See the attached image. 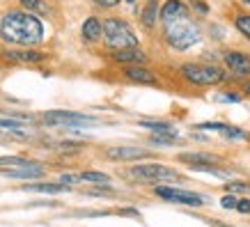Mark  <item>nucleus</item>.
I'll return each mask as SVG.
<instances>
[{"mask_svg":"<svg viewBox=\"0 0 250 227\" xmlns=\"http://www.w3.org/2000/svg\"><path fill=\"white\" fill-rule=\"evenodd\" d=\"M78 182H90V184H97V186H106L110 182L108 174H101V172H83V174H76Z\"/></svg>","mask_w":250,"mask_h":227,"instance_id":"nucleus-17","label":"nucleus"},{"mask_svg":"<svg viewBox=\"0 0 250 227\" xmlns=\"http://www.w3.org/2000/svg\"><path fill=\"white\" fill-rule=\"evenodd\" d=\"M23 124L19 120H0V129H9V131H19Z\"/></svg>","mask_w":250,"mask_h":227,"instance_id":"nucleus-22","label":"nucleus"},{"mask_svg":"<svg viewBox=\"0 0 250 227\" xmlns=\"http://www.w3.org/2000/svg\"><path fill=\"white\" fill-rule=\"evenodd\" d=\"M236 209H239V211H243V213H248L250 211V202H248V200H241V202H236Z\"/></svg>","mask_w":250,"mask_h":227,"instance_id":"nucleus-25","label":"nucleus"},{"mask_svg":"<svg viewBox=\"0 0 250 227\" xmlns=\"http://www.w3.org/2000/svg\"><path fill=\"white\" fill-rule=\"evenodd\" d=\"M124 74H126V78L133 81V83H145V85L156 83V76H154L149 69H145V67H126L124 69Z\"/></svg>","mask_w":250,"mask_h":227,"instance_id":"nucleus-11","label":"nucleus"},{"mask_svg":"<svg viewBox=\"0 0 250 227\" xmlns=\"http://www.w3.org/2000/svg\"><path fill=\"white\" fill-rule=\"evenodd\" d=\"M131 177L136 179H143V182H174L179 179V174L170 170V167H163V165H140V167H133L131 170Z\"/></svg>","mask_w":250,"mask_h":227,"instance_id":"nucleus-6","label":"nucleus"},{"mask_svg":"<svg viewBox=\"0 0 250 227\" xmlns=\"http://www.w3.org/2000/svg\"><path fill=\"white\" fill-rule=\"evenodd\" d=\"M115 60H120V62H145V53L143 51H138L136 46L133 48H122V51H117L115 53Z\"/></svg>","mask_w":250,"mask_h":227,"instance_id":"nucleus-13","label":"nucleus"},{"mask_svg":"<svg viewBox=\"0 0 250 227\" xmlns=\"http://www.w3.org/2000/svg\"><path fill=\"white\" fill-rule=\"evenodd\" d=\"M246 90H248V94H250V83H248V85H246Z\"/></svg>","mask_w":250,"mask_h":227,"instance_id":"nucleus-27","label":"nucleus"},{"mask_svg":"<svg viewBox=\"0 0 250 227\" xmlns=\"http://www.w3.org/2000/svg\"><path fill=\"white\" fill-rule=\"evenodd\" d=\"M236 28H239L241 35H246L250 39V16H239L236 19Z\"/></svg>","mask_w":250,"mask_h":227,"instance_id":"nucleus-21","label":"nucleus"},{"mask_svg":"<svg viewBox=\"0 0 250 227\" xmlns=\"http://www.w3.org/2000/svg\"><path fill=\"white\" fill-rule=\"evenodd\" d=\"M228 190H243V193H250V186L248 184H241V182H229Z\"/></svg>","mask_w":250,"mask_h":227,"instance_id":"nucleus-24","label":"nucleus"},{"mask_svg":"<svg viewBox=\"0 0 250 227\" xmlns=\"http://www.w3.org/2000/svg\"><path fill=\"white\" fill-rule=\"evenodd\" d=\"M83 37L87 39V41H97V39L101 37V23H99L97 19H87V21L83 23Z\"/></svg>","mask_w":250,"mask_h":227,"instance_id":"nucleus-14","label":"nucleus"},{"mask_svg":"<svg viewBox=\"0 0 250 227\" xmlns=\"http://www.w3.org/2000/svg\"><path fill=\"white\" fill-rule=\"evenodd\" d=\"M129 2H133V0H129Z\"/></svg>","mask_w":250,"mask_h":227,"instance_id":"nucleus-29","label":"nucleus"},{"mask_svg":"<svg viewBox=\"0 0 250 227\" xmlns=\"http://www.w3.org/2000/svg\"><path fill=\"white\" fill-rule=\"evenodd\" d=\"M44 122L48 126H69V129H78V126H92L97 124L94 117L81 113H64V110H55V113H46Z\"/></svg>","mask_w":250,"mask_h":227,"instance_id":"nucleus-5","label":"nucleus"},{"mask_svg":"<svg viewBox=\"0 0 250 227\" xmlns=\"http://www.w3.org/2000/svg\"><path fill=\"white\" fill-rule=\"evenodd\" d=\"M143 23L147 28H152L154 23H156V0H149L147 2V7L143 12Z\"/></svg>","mask_w":250,"mask_h":227,"instance_id":"nucleus-19","label":"nucleus"},{"mask_svg":"<svg viewBox=\"0 0 250 227\" xmlns=\"http://www.w3.org/2000/svg\"><path fill=\"white\" fill-rule=\"evenodd\" d=\"M140 126L152 129V131H156V133H174V136H177V131H174L170 124H166V122H140Z\"/></svg>","mask_w":250,"mask_h":227,"instance_id":"nucleus-18","label":"nucleus"},{"mask_svg":"<svg viewBox=\"0 0 250 227\" xmlns=\"http://www.w3.org/2000/svg\"><path fill=\"white\" fill-rule=\"evenodd\" d=\"M2 174L7 177H14V179H32V177H42L44 174V167L37 165V163H23L19 167H9V170H2Z\"/></svg>","mask_w":250,"mask_h":227,"instance_id":"nucleus-8","label":"nucleus"},{"mask_svg":"<svg viewBox=\"0 0 250 227\" xmlns=\"http://www.w3.org/2000/svg\"><path fill=\"white\" fill-rule=\"evenodd\" d=\"M182 74L186 81L197 85H216L225 78V74L218 67H211V64H184Z\"/></svg>","mask_w":250,"mask_h":227,"instance_id":"nucleus-4","label":"nucleus"},{"mask_svg":"<svg viewBox=\"0 0 250 227\" xmlns=\"http://www.w3.org/2000/svg\"><path fill=\"white\" fill-rule=\"evenodd\" d=\"M97 5H101V7H113V5H117L120 0H94Z\"/></svg>","mask_w":250,"mask_h":227,"instance_id":"nucleus-26","label":"nucleus"},{"mask_svg":"<svg viewBox=\"0 0 250 227\" xmlns=\"http://www.w3.org/2000/svg\"><path fill=\"white\" fill-rule=\"evenodd\" d=\"M163 23H166V39L172 48L184 51V48H190L193 44L200 41V28L188 19V12L177 14Z\"/></svg>","mask_w":250,"mask_h":227,"instance_id":"nucleus-2","label":"nucleus"},{"mask_svg":"<svg viewBox=\"0 0 250 227\" xmlns=\"http://www.w3.org/2000/svg\"><path fill=\"white\" fill-rule=\"evenodd\" d=\"M225 64H228L234 74H250V58L243 53H236V51H229L228 55H225Z\"/></svg>","mask_w":250,"mask_h":227,"instance_id":"nucleus-10","label":"nucleus"},{"mask_svg":"<svg viewBox=\"0 0 250 227\" xmlns=\"http://www.w3.org/2000/svg\"><path fill=\"white\" fill-rule=\"evenodd\" d=\"M5 55L9 60H19V62H39L44 58V53H35V51H7Z\"/></svg>","mask_w":250,"mask_h":227,"instance_id":"nucleus-16","label":"nucleus"},{"mask_svg":"<svg viewBox=\"0 0 250 227\" xmlns=\"http://www.w3.org/2000/svg\"><path fill=\"white\" fill-rule=\"evenodd\" d=\"M23 190H30V193H64L67 184H30V186H23Z\"/></svg>","mask_w":250,"mask_h":227,"instance_id":"nucleus-12","label":"nucleus"},{"mask_svg":"<svg viewBox=\"0 0 250 227\" xmlns=\"http://www.w3.org/2000/svg\"><path fill=\"white\" fill-rule=\"evenodd\" d=\"M108 156L115 161H136V159H147L149 151L140 149V147H113V149H108Z\"/></svg>","mask_w":250,"mask_h":227,"instance_id":"nucleus-9","label":"nucleus"},{"mask_svg":"<svg viewBox=\"0 0 250 227\" xmlns=\"http://www.w3.org/2000/svg\"><path fill=\"white\" fill-rule=\"evenodd\" d=\"M236 202H239V200H236L234 195H225L223 200H220V206H223V209H234Z\"/></svg>","mask_w":250,"mask_h":227,"instance_id":"nucleus-23","label":"nucleus"},{"mask_svg":"<svg viewBox=\"0 0 250 227\" xmlns=\"http://www.w3.org/2000/svg\"><path fill=\"white\" fill-rule=\"evenodd\" d=\"M104 37H106V44L110 48H115V51L138 46V39L133 35V30L124 21H117V19H108L104 23Z\"/></svg>","mask_w":250,"mask_h":227,"instance_id":"nucleus-3","label":"nucleus"},{"mask_svg":"<svg viewBox=\"0 0 250 227\" xmlns=\"http://www.w3.org/2000/svg\"><path fill=\"white\" fill-rule=\"evenodd\" d=\"M0 37L9 44L32 46L44 39V25L37 16L25 12H9L0 21Z\"/></svg>","mask_w":250,"mask_h":227,"instance_id":"nucleus-1","label":"nucleus"},{"mask_svg":"<svg viewBox=\"0 0 250 227\" xmlns=\"http://www.w3.org/2000/svg\"><path fill=\"white\" fill-rule=\"evenodd\" d=\"M21 5L32 9V12H37V14H48V7H46L42 0H21Z\"/></svg>","mask_w":250,"mask_h":227,"instance_id":"nucleus-20","label":"nucleus"},{"mask_svg":"<svg viewBox=\"0 0 250 227\" xmlns=\"http://www.w3.org/2000/svg\"><path fill=\"white\" fill-rule=\"evenodd\" d=\"M184 12H188V9L184 7L179 0H167L166 5H163V9H161V16H163V21H167V19H172L177 14H184Z\"/></svg>","mask_w":250,"mask_h":227,"instance_id":"nucleus-15","label":"nucleus"},{"mask_svg":"<svg viewBox=\"0 0 250 227\" xmlns=\"http://www.w3.org/2000/svg\"><path fill=\"white\" fill-rule=\"evenodd\" d=\"M243 2H248V5H250V0H243Z\"/></svg>","mask_w":250,"mask_h":227,"instance_id":"nucleus-28","label":"nucleus"},{"mask_svg":"<svg viewBox=\"0 0 250 227\" xmlns=\"http://www.w3.org/2000/svg\"><path fill=\"white\" fill-rule=\"evenodd\" d=\"M156 195L166 197L170 202H179V205H190V206H200L205 202V197L197 195V193H188V190H179V188H166V186H159Z\"/></svg>","mask_w":250,"mask_h":227,"instance_id":"nucleus-7","label":"nucleus"}]
</instances>
